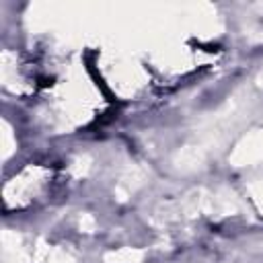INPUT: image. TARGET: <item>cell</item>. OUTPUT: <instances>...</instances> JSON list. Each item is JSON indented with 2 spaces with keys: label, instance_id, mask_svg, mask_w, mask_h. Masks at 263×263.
Returning a JSON list of instances; mask_svg holds the SVG:
<instances>
[{
  "label": "cell",
  "instance_id": "1",
  "mask_svg": "<svg viewBox=\"0 0 263 263\" xmlns=\"http://www.w3.org/2000/svg\"><path fill=\"white\" fill-rule=\"evenodd\" d=\"M84 64H86V70H88V74L92 76V80H95V84H97V86L101 88V92H103V95H105V97H107V99H109L111 103H113V101H117V99H115V95L111 92V88L107 86V82L103 80V76H101V74H97V68H95V62H92V53H86V55H84Z\"/></svg>",
  "mask_w": 263,
  "mask_h": 263
}]
</instances>
